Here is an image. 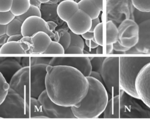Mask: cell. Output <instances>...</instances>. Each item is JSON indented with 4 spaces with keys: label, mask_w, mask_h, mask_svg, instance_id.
I'll return each instance as SVG.
<instances>
[{
    "label": "cell",
    "mask_w": 150,
    "mask_h": 123,
    "mask_svg": "<svg viewBox=\"0 0 150 123\" xmlns=\"http://www.w3.org/2000/svg\"><path fill=\"white\" fill-rule=\"evenodd\" d=\"M46 91L57 105L75 106L85 97L89 88L87 78L78 69L67 66H51L46 68Z\"/></svg>",
    "instance_id": "1"
},
{
    "label": "cell",
    "mask_w": 150,
    "mask_h": 123,
    "mask_svg": "<svg viewBox=\"0 0 150 123\" xmlns=\"http://www.w3.org/2000/svg\"><path fill=\"white\" fill-rule=\"evenodd\" d=\"M89 88L82 100L72 106V112L76 118H96L103 114L109 100L108 93L100 81L87 76Z\"/></svg>",
    "instance_id": "2"
},
{
    "label": "cell",
    "mask_w": 150,
    "mask_h": 123,
    "mask_svg": "<svg viewBox=\"0 0 150 123\" xmlns=\"http://www.w3.org/2000/svg\"><path fill=\"white\" fill-rule=\"evenodd\" d=\"M150 63V57H120V87L129 95L139 98L135 89L136 78L141 69Z\"/></svg>",
    "instance_id": "3"
},
{
    "label": "cell",
    "mask_w": 150,
    "mask_h": 123,
    "mask_svg": "<svg viewBox=\"0 0 150 123\" xmlns=\"http://www.w3.org/2000/svg\"><path fill=\"white\" fill-rule=\"evenodd\" d=\"M119 95L120 118H150V108L139 98L121 89Z\"/></svg>",
    "instance_id": "4"
},
{
    "label": "cell",
    "mask_w": 150,
    "mask_h": 123,
    "mask_svg": "<svg viewBox=\"0 0 150 123\" xmlns=\"http://www.w3.org/2000/svg\"><path fill=\"white\" fill-rule=\"evenodd\" d=\"M0 118H27L25 99L10 88L0 105Z\"/></svg>",
    "instance_id": "5"
},
{
    "label": "cell",
    "mask_w": 150,
    "mask_h": 123,
    "mask_svg": "<svg viewBox=\"0 0 150 123\" xmlns=\"http://www.w3.org/2000/svg\"><path fill=\"white\" fill-rule=\"evenodd\" d=\"M101 75L103 85L110 97L118 95L121 88L119 76V57H106L102 65Z\"/></svg>",
    "instance_id": "6"
},
{
    "label": "cell",
    "mask_w": 150,
    "mask_h": 123,
    "mask_svg": "<svg viewBox=\"0 0 150 123\" xmlns=\"http://www.w3.org/2000/svg\"><path fill=\"white\" fill-rule=\"evenodd\" d=\"M38 100L45 115L49 118H76L72 112L71 107L56 104L49 97L46 90L39 95Z\"/></svg>",
    "instance_id": "7"
},
{
    "label": "cell",
    "mask_w": 150,
    "mask_h": 123,
    "mask_svg": "<svg viewBox=\"0 0 150 123\" xmlns=\"http://www.w3.org/2000/svg\"><path fill=\"white\" fill-rule=\"evenodd\" d=\"M119 42L129 49L135 46L139 41V25L134 20H124L118 27Z\"/></svg>",
    "instance_id": "8"
},
{
    "label": "cell",
    "mask_w": 150,
    "mask_h": 123,
    "mask_svg": "<svg viewBox=\"0 0 150 123\" xmlns=\"http://www.w3.org/2000/svg\"><path fill=\"white\" fill-rule=\"evenodd\" d=\"M47 64H38L30 66V96L38 98L46 90V76Z\"/></svg>",
    "instance_id": "9"
},
{
    "label": "cell",
    "mask_w": 150,
    "mask_h": 123,
    "mask_svg": "<svg viewBox=\"0 0 150 123\" xmlns=\"http://www.w3.org/2000/svg\"><path fill=\"white\" fill-rule=\"evenodd\" d=\"M39 31H44L48 34L50 37L58 42L59 36L58 31L54 33L49 29L47 22L42 17L38 16H33L28 18L22 22V34L23 36L31 37L35 33Z\"/></svg>",
    "instance_id": "10"
},
{
    "label": "cell",
    "mask_w": 150,
    "mask_h": 123,
    "mask_svg": "<svg viewBox=\"0 0 150 123\" xmlns=\"http://www.w3.org/2000/svg\"><path fill=\"white\" fill-rule=\"evenodd\" d=\"M30 66L22 67L9 81L10 88L15 90L25 99L30 97Z\"/></svg>",
    "instance_id": "11"
},
{
    "label": "cell",
    "mask_w": 150,
    "mask_h": 123,
    "mask_svg": "<svg viewBox=\"0 0 150 123\" xmlns=\"http://www.w3.org/2000/svg\"><path fill=\"white\" fill-rule=\"evenodd\" d=\"M49 65L72 67L79 70L86 77L89 76L92 71L89 57H52Z\"/></svg>",
    "instance_id": "12"
},
{
    "label": "cell",
    "mask_w": 150,
    "mask_h": 123,
    "mask_svg": "<svg viewBox=\"0 0 150 123\" xmlns=\"http://www.w3.org/2000/svg\"><path fill=\"white\" fill-rule=\"evenodd\" d=\"M135 89L139 99L150 108V63L139 73L135 82Z\"/></svg>",
    "instance_id": "13"
},
{
    "label": "cell",
    "mask_w": 150,
    "mask_h": 123,
    "mask_svg": "<svg viewBox=\"0 0 150 123\" xmlns=\"http://www.w3.org/2000/svg\"><path fill=\"white\" fill-rule=\"evenodd\" d=\"M139 25V41L137 45L124 54L150 55V19L144 20Z\"/></svg>",
    "instance_id": "14"
},
{
    "label": "cell",
    "mask_w": 150,
    "mask_h": 123,
    "mask_svg": "<svg viewBox=\"0 0 150 123\" xmlns=\"http://www.w3.org/2000/svg\"><path fill=\"white\" fill-rule=\"evenodd\" d=\"M67 24L71 32L82 35L90 30L92 19L85 11L79 9L67 22Z\"/></svg>",
    "instance_id": "15"
},
{
    "label": "cell",
    "mask_w": 150,
    "mask_h": 123,
    "mask_svg": "<svg viewBox=\"0 0 150 123\" xmlns=\"http://www.w3.org/2000/svg\"><path fill=\"white\" fill-rule=\"evenodd\" d=\"M52 41L50 35L44 31H39L31 36L32 46L28 54H43Z\"/></svg>",
    "instance_id": "16"
},
{
    "label": "cell",
    "mask_w": 150,
    "mask_h": 123,
    "mask_svg": "<svg viewBox=\"0 0 150 123\" xmlns=\"http://www.w3.org/2000/svg\"><path fill=\"white\" fill-rule=\"evenodd\" d=\"M22 58L0 57V72L6 79L10 80L14 74L22 67Z\"/></svg>",
    "instance_id": "17"
},
{
    "label": "cell",
    "mask_w": 150,
    "mask_h": 123,
    "mask_svg": "<svg viewBox=\"0 0 150 123\" xmlns=\"http://www.w3.org/2000/svg\"><path fill=\"white\" fill-rule=\"evenodd\" d=\"M78 3L74 0H64L57 6V13L58 17L67 22L79 10Z\"/></svg>",
    "instance_id": "18"
},
{
    "label": "cell",
    "mask_w": 150,
    "mask_h": 123,
    "mask_svg": "<svg viewBox=\"0 0 150 123\" xmlns=\"http://www.w3.org/2000/svg\"><path fill=\"white\" fill-rule=\"evenodd\" d=\"M103 118H120V95L111 97L103 112Z\"/></svg>",
    "instance_id": "19"
},
{
    "label": "cell",
    "mask_w": 150,
    "mask_h": 123,
    "mask_svg": "<svg viewBox=\"0 0 150 123\" xmlns=\"http://www.w3.org/2000/svg\"><path fill=\"white\" fill-rule=\"evenodd\" d=\"M25 105L27 118H34L37 116L45 115L38 98L30 97L25 99Z\"/></svg>",
    "instance_id": "20"
},
{
    "label": "cell",
    "mask_w": 150,
    "mask_h": 123,
    "mask_svg": "<svg viewBox=\"0 0 150 123\" xmlns=\"http://www.w3.org/2000/svg\"><path fill=\"white\" fill-rule=\"evenodd\" d=\"M78 6L79 8L88 14L92 19L98 18L102 11L92 0H81Z\"/></svg>",
    "instance_id": "21"
},
{
    "label": "cell",
    "mask_w": 150,
    "mask_h": 123,
    "mask_svg": "<svg viewBox=\"0 0 150 123\" xmlns=\"http://www.w3.org/2000/svg\"><path fill=\"white\" fill-rule=\"evenodd\" d=\"M27 54L19 42H7L0 48V55Z\"/></svg>",
    "instance_id": "22"
},
{
    "label": "cell",
    "mask_w": 150,
    "mask_h": 123,
    "mask_svg": "<svg viewBox=\"0 0 150 123\" xmlns=\"http://www.w3.org/2000/svg\"><path fill=\"white\" fill-rule=\"evenodd\" d=\"M118 40V29L112 20L106 23L105 44H114Z\"/></svg>",
    "instance_id": "23"
},
{
    "label": "cell",
    "mask_w": 150,
    "mask_h": 123,
    "mask_svg": "<svg viewBox=\"0 0 150 123\" xmlns=\"http://www.w3.org/2000/svg\"><path fill=\"white\" fill-rule=\"evenodd\" d=\"M30 6V0H13L10 11L15 16H19L26 13Z\"/></svg>",
    "instance_id": "24"
},
{
    "label": "cell",
    "mask_w": 150,
    "mask_h": 123,
    "mask_svg": "<svg viewBox=\"0 0 150 123\" xmlns=\"http://www.w3.org/2000/svg\"><path fill=\"white\" fill-rule=\"evenodd\" d=\"M22 22L15 17L7 25L6 34L9 37L12 35L22 34Z\"/></svg>",
    "instance_id": "25"
},
{
    "label": "cell",
    "mask_w": 150,
    "mask_h": 123,
    "mask_svg": "<svg viewBox=\"0 0 150 123\" xmlns=\"http://www.w3.org/2000/svg\"><path fill=\"white\" fill-rule=\"evenodd\" d=\"M64 52L65 50L63 46L59 42L54 40L51 42L43 54H64Z\"/></svg>",
    "instance_id": "26"
},
{
    "label": "cell",
    "mask_w": 150,
    "mask_h": 123,
    "mask_svg": "<svg viewBox=\"0 0 150 123\" xmlns=\"http://www.w3.org/2000/svg\"><path fill=\"white\" fill-rule=\"evenodd\" d=\"M59 39L58 42H59L62 46L64 50L70 46L71 43V35L69 31L65 30H59L58 31Z\"/></svg>",
    "instance_id": "27"
},
{
    "label": "cell",
    "mask_w": 150,
    "mask_h": 123,
    "mask_svg": "<svg viewBox=\"0 0 150 123\" xmlns=\"http://www.w3.org/2000/svg\"><path fill=\"white\" fill-rule=\"evenodd\" d=\"M33 16H38L42 17V13L40 11V8L39 7L35 6L34 5L31 4L30 8L26 13H25L22 15L16 16V18H17L18 19H19L21 21L23 22L26 19Z\"/></svg>",
    "instance_id": "28"
},
{
    "label": "cell",
    "mask_w": 150,
    "mask_h": 123,
    "mask_svg": "<svg viewBox=\"0 0 150 123\" xmlns=\"http://www.w3.org/2000/svg\"><path fill=\"white\" fill-rule=\"evenodd\" d=\"M10 88L9 83L0 72V105L3 102L6 98Z\"/></svg>",
    "instance_id": "29"
},
{
    "label": "cell",
    "mask_w": 150,
    "mask_h": 123,
    "mask_svg": "<svg viewBox=\"0 0 150 123\" xmlns=\"http://www.w3.org/2000/svg\"><path fill=\"white\" fill-rule=\"evenodd\" d=\"M94 39L98 45H104L103 41V23L100 22L94 28Z\"/></svg>",
    "instance_id": "30"
},
{
    "label": "cell",
    "mask_w": 150,
    "mask_h": 123,
    "mask_svg": "<svg viewBox=\"0 0 150 123\" xmlns=\"http://www.w3.org/2000/svg\"><path fill=\"white\" fill-rule=\"evenodd\" d=\"M136 9L141 11L150 12V0H131Z\"/></svg>",
    "instance_id": "31"
},
{
    "label": "cell",
    "mask_w": 150,
    "mask_h": 123,
    "mask_svg": "<svg viewBox=\"0 0 150 123\" xmlns=\"http://www.w3.org/2000/svg\"><path fill=\"white\" fill-rule=\"evenodd\" d=\"M106 57H91L90 58L92 70L101 72L103 61Z\"/></svg>",
    "instance_id": "32"
},
{
    "label": "cell",
    "mask_w": 150,
    "mask_h": 123,
    "mask_svg": "<svg viewBox=\"0 0 150 123\" xmlns=\"http://www.w3.org/2000/svg\"><path fill=\"white\" fill-rule=\"evenodd\" d=\"M69 33L71 35L70 45L78 46L81 48H82V49H83L85 48V41L83 40V39L82 38L81 35L74 34L73 32H71L70 30L69 31Z\"/></svg>",
    "instance_id": "33"
},
{
    "label": "cell",
    "mask_w": 150,
    "mask_h": 123,
    "mask_svg": "<svg viewBox=\"0 0 150 123\" xmlns=\"http://www.w3.org/2000/svg\"><path fill=\"white\" fill-rule=\"evenodd\" d=\"M16 16L11 13V11L1 12L0 11V25H7Z\"/></svg>",
    "instance_id": "34"
},
{
    "label": "cell",
    "mask_w": 150,
    "mask_h": 123,
    "mask_svg": "<svg viewBox=\"0 0 150 123\" xmlns=\"http://www.w3.org/2000/svg\"><path fill=\"white\" fill-rule=\"evenodd\" d=\"M136 11L134 12V21L139 24L141 22L150 19V12H144L141 11L136 9Z\"/></svg>",
    "instance_id": "35"
},
{
    "label": "cell",
    "mask_w": 150,
    "mask_h": 123,
    "mask_svg": "<svg viewBox=\"0 0 150 123\" xmlns=\"http://www.w3.org/2000/svg\"><path fill=\"white\" fill-rule=\"evenodd\" d=\"M52 58L51 57H29L30 66L38 64H49Z\"/></svg>",
    "instance_id": "36"
},
{
    "label": "cell",
    "mask_w": 150,
    "mask_h": 123,
    "mask_svg": "<svg viewBox=\"0 0 150 123\" xmlns=\"http://www.w3.org/2000/svg\"><path fill=\"white\" fill-rule=\"evenodd\" d=\"M20 43L21 44L22 47L26 52V54H28L29 51L32 46L31 43V37L30 36H23L22 39L19 41Z\"/></svg>",
    "instance_id": "37"
},
{
    "label": "cell",
    "mask_w": 150,
    "mask_h": 123,
    "mask_svg": "<svg viewBox=\"0 0 150 123\" xmlns=\"http://www.w3.org/2000/svg\"><path fill=\"white\" fill-rule=\"evenodd\" d=\"M13 0H0V11H10Z\"/></svg>",
    "instance_id": "38"
},
{
    "label": "cell",
    "mask_w": 150,
    "mask_h": 123,
    "mask_svg": "<svg viewBox=\"0 0 150 123\" xmlns=\"http://www.w3.org/2000/svg\"><path fill=\"white\" fill-rule=\"evenodd\" d=\"M82 48L78 46L70 45L66 50H65L64 54H83Z\"/></svg>",
    "instance_id": "39"
},
{
    "label": "cell",
    "mask_w": 150,
    "mask_h": 123,
    "mask_svg": "<svg viewBox=\"0 0 150 123\" xmlns=\"http://www.w3.org/2000/svg\"><path fill=\"white\" fill-rule=\"evenodd\" d=\"M113 48H114V50L115 51H117V52H121V53H124L125 52L127 51L129 48L128 47H124L123 46L120 42L119 41H117V42H115V43L113 44Z\"/></svg>",
    "instance_id": "40"
},
{
    "label": "cell",
    "mask_w": 150,
    "mask_h": 123,
    "mask_svg": "<svg viewBox=\"0 0 150 123\" xmlns=\"http://www.w3.org/2000/svg\"><path fill=\"white\" fill-rule=\"evenodd\" d=\"M85 44H86L87 47L91 49H95L98 46V45L94 39L91 40H85Z\"/></svg>",
    "instance_id": "41"
},
{
    "label": "cell",
    "mask_w": 150,
    "mask_h": 123,
    "mask_svg": "<svg viewBox=\"0 0 150 123\" xmlns=\"http://www.w3.org/2000/svg\"><path fill=\"white\" fill-rule=\"evenodd\" d=\"M89 76H91V77H92V78H94L97 79L98 81H100L102 83H103V79H102V75H101V73H99V72H98V71H96L92 70Z\"/></svg>",
    "instance_id": "42"
},
{
    "label": "cell",
    "mask_w": 150,
    "mask_h": 123,
    "mask_svg": "<svg viewBox=\"0 0 150 123\" xmlns=\"http://www.w3.org/2000/svg\"><path fill=\"white\" fill-rule=\"evenodd\" d=\"M23 35L22 34H15V35H12L11 36H9L7 42H10V41H15V42H19L22 38L23 37Z\"/></svg>",
    "instance_id": "43"
},
{
    "label": "cell",
    "mask_w": 150,
    "mask_h": 123,
    "mask_svg": "<svg viewBox=\"0 0 150 123\" xmlns=\"http://www.w3.org/2000/svg\"><path fill=\"white\" fill-rule=\"evenodd\" d=\"M82 38L85 40H91L94 39V33L91 31H88L81 35Z\"/></svg>",
    "instance_id": "44"
},
{
    "label": "cell",
    "mask_w": 150,
    "mask_h": 123,
    "mask_svg": "<svg viewBox=\"0 0 150 123\" xmlns=\"http://www.w3.org/2000/svg\"><path fill=\"white\" fill-rule=\"evenodd\" d=\"M47 23L48 25L49 26V29L51 30V31H52V32L54 33H56L55 31V29L57 27V24L56 23H55L53 21H49V22H47Z\"/></svg>",
    "instance_id": "45"
},
{
    "label": "cell",
    "mask_w": 150,
    "mask_h": 123,
    "mask_svg": "<svg viewBox=\"0 0 150 123\" xmlns=\"http://www.w3.org/2000/svg\"><path fill=\"white\" fill-rule=\"evenodd\" d=\"M100 22V19L99 18H97L96 19H92V25H91V29L89 31H91V32H93L94 28H96V27L97 25Z\"/></svg>",
    "instance_id": "46"
},
{
    "label": "cell",
    "mask_w": 150,
    "mask_h": 123,
    "mask_svg": "<svg viewBox=\"0 0 150 123\" xmlns=\"http://www.w3.org/2000/svg\"><path fill=\"white\" fill-rule=\"evenodd\" d=\"M8 36L7 34H4L0 36V48L1 47L7 42Z\"/></svg>",
    "instance_id": "47"
},
{
    "label": "cell",
    "mask_w": 150,
    "mask_h": 123,
    "mask_svg": "<svg viewBox=\"0 0 150 123\" xmlns=\"http://www.w3.org/2000/svg\"><path fill=\"white\" fill-rule=\"evenodd\" d=\"M92 1L96 4V5L99 8L101 11L103 10V0H92Z\"/></svg>",
    "instance_id": "48"
},
{
    "label": "cell",
    "mask_w": 150,
    "mask_h": 123,
    "mask_svg": "<svg viewBox=\"0 0 150 123\" xmlns=\"http://www.w3.org/2000/svg\"><path fill=\"white\" fill-rule=\"evenodd\" d=\"M6 28L7 25H0V36L6 34Z\"/></svg>",
    "instance_id": "49"
},
{
    "label": "cell",
    "mask_w": 150,
    "mask_h": 123,
    "mask_svg": "<svg viewBox=\"0 0 150 123\" xmlns=\"http://www.w3.org/2000/svg\"><path fill=\"white\" fill-rule=\"evenodd\" d=\"M30 2H31V5H34L40 8L42 4L38 1V0H30Z\"/></svg>",
    "instance_id": "50"
},
{
    "label": "cell",
    "mask_w": 150,
    "mask_h": 123,
    "mask_svg": "<svg viewBox=\"0 0 150 123\" xmlns=\"http://www.w3.org/2000/svg\"><path fill=\"white\" fill-rule=\"evenodd\" d=\"M38 1L41 3V4H46L49 3L51 0H38Z\"/></svg>",
    "instance_id": "51"
},
{
    "label": "cell",
    "mask_w": 150,
    "mask_h": 123,
    "mask_svg": "<svg viewBox=\"0 0 150 123\" xmlns=\"http://www.w3.org/2000/svg\"><path fill=\"white\" fill-rule=\"evenodd\" d=\"M83 54H90V52H88L87 51L85 50L84 49H83Z\"/></svg>",
    "instance_id": "52"
},
{
    "label": "cell",
    "mask_w": 150,
    "mask_h": 123,
    "mask_svg": "<svg viewBox=\"0 0 150 123\" xmlns=\"http://www.w3.org/2000/svg\"><path fill=\"white\" fill-rule=\"evenodd\" d=\"M81 1V0H75V1H76L77 3H78V2H79Z\"/></svg>",
    "instance_id": "53"
},
{
    "label": "cell",
    "mask_w": 150,
    "mask_h": 123,
    "mask_svg": "<svg viewBox=\"0 0 150 123\" xmlns=\"http://www.w3.org/2000/svg\"><path fill=\"white\" fill-rule=\"evenodd\" d=\"M74 1H75V0H74Z\"/></svg>",
    "instance_id": "54"
}]
</instances>
